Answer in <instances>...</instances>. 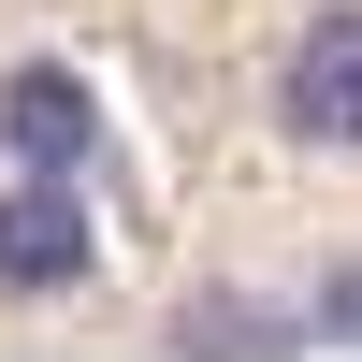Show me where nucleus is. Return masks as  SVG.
<instances>
[{"label": "nucleus", "mask_w": 362, "mask_h": 362, "mask_svg": "<svg viewBox=\"0 0 362 362\" xmlns=\"http://www.w3.org/2000/svg\"><path fill=\"white\" fill-rule=\"evenodd\" d=\"M0 145H15L29 174H73V189H87V160H102V102H87L73 73H15V87H0Z\"/></svg>", "instance_id": "7ed1b4c3"}, {"label": "nucleus", "mask_w": 362, "mask_h": 362, "mask_svg": "<svg viewBox=\"0 0 362 362\" xmlns=\"http://www.w3.org/2000/svg\"><path fill=\"white\" fill-rule=\"evenodd\" d=\"M73 276H87V189L73 174L0 189V290H73Z\"/></svg>", "instance_id": "f03ea898"}, {"label": "nucleus", "mask_w": 362, "mask_h": 362, "mask_svg": "<svg viewBox=\"0 0 362 362\" xmlns=\"http://www.w3.org/2000/svg\"><path fill=\"white\" fill-rule=\"evenodd\" d=\"M276 131L319 145V160H362V0H334V15L276 58Z\"/></svg>", "instance_id": "f257e3e1"}]
</instances>
